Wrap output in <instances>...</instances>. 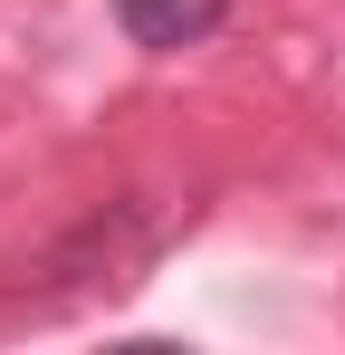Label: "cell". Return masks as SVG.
Wrapping results in <instances>:
<instances>
[{
    "label": "cell",
    "mask_w": 345,
    "mask_h": 355,
    "mask_svg": "<svg viewBox=\"0 0 345 355\" xmlns=\"http://www.w3.org/2000/svg\"><path fill=\"white\" fill-rule=\"evenodd\" d=\"M230 19V0H115V29L134 49H202Z\"/></svg>",
    "instance_id": "1"
}]
</instances>
